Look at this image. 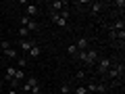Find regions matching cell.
Instances as JSON below:
<instances>
[{"label":"cell","mask_w":125,"mask_h":94,"mask_svg":"<svg viewBox=\"0 0 125 94\" xmlns=\"http://www.w3.org/2000/svg\"><path fill=\"white\" fill-rule=\"evenodd\" d=\"M88 38H79V40L75 42V46H77V50H79V52H83V50H88Z\"/></svg>","instance_id":"obj_8"},{"label":"cell","mask_w":125,"mask_h":94,"mask_svg":"<svg viewBox=\"0 0 125 94\" xmlns=\"http://www.w3.org/2000/svg\"><path fill=\"white\" fill-rule=\"evenodd\" d=\"M85 90H88V92H104V84H96V82H90L88 86H85Z\"/></svg>","instance_id":"obj_5"},{"label":"cell","mask_w":125,"mask_h":94,"mask_svg":"<svg viewBox=\"0 0 125 94\" xmlns=\"http://www.w3.org/2000/svg\"><path fill=\"white\" fill-rule=\"evenodd\" d=\"M75 59H79V61L85 63V65H94V63H98V52H96L94 48H90V50H83V52H77Z\"/></svg>","instance_id":"obj_1"},{"label":"cell","mask_w":125,"mask_h":94,"mask_svg":"<svg viewBox=\"0 0 125 94\" xmlns=\"http://www.w3.org/2000/svg\"><path fill=\"white\" fill-rule=\"evenodd\" d=\"M0 48L6 50V48H10V46H9V42H6V40H2V42H0Z\"/></svg>","instance_id":"obj_21"},{"label":"cell","mask_w":125,"mask_h":94,"mask_svg":"<svg viewBox=\"0 0 125 94\" xmlns=\"http://www.w3.org/2000/svg\"><path fill=\"white\" fill-rule=\"evenodd\" d=\"M9 94H19V92H17V90H13V88H10V90H9Z\"/></svg>","instance_id":"obj_22"},{"label":"cell","mask_w":125,"mask_h":94,"mask_svg":"<svg viewBox=\"0 0 125 94\" xmlns=\"http://www.w3.org/2000/svg\"><path fill=\"white\" fill-rule=\"evenodd\" d=\"M58 92H61V94H71V88H69V84H62Z\"/></svg>","instance_id":"obj_18"},{"label":"cell","mask_w":125,"mask_h":94,"mask_svg":"<svg viewBox=\"0 0 125 94\" xmlns=\"http://www.w3.org/2000/svg\"><path fill=\"white\" fill-rule=\"evenodd\" d=\"M92 9H90V15H92V17H96V15H100V11H102V4H100V2H92Z\"/></svg>","instance_id":"obj_9"},{"label":"cell","mask_w":125,"mask_h":94,"mask_svg":"<svg viewBox=\"0 0 125 94\" xmlns=\"http://www.w3.org/2000/svg\"><path fill=\"white\" fill-rule=\"evenodd\" d=\"M75 80H79V82H83V80H85V71H83V69H79V71L75 73Z\"/></svg>","instance_id":"obj_19"},{"label":"cell","mask_w":125,"mask_h":94,"mask_svg":"<svg viewBox=\"0 0 125 94\" xmlns=\"http://www.w3.org/2000/svg\"><path fill=\"white\" fill-rule=\"evenodd\" d=\"M75 94H88L85 86H77V88H75Z\"/></svg>","instance_id":"obj_20"},{"label":"cell","mask_w":125,"mask_h":94,"mask_svg":"<svg viewBox=\"0 0 125 94\" xmlns=\"http://www.w3.org/2000/svg\"><path fill=\"white\" fill-rule=\"evenodd\" d=\"M108 77H115V80H119V77H123V63H117L115 67H111L106 71Z\"/></svg>","instance_id":"obj_2"},{"label":"cell","mask_w":125,"mask_h":94,"mask_svg":"<svg viewBox=\"0 0 125 94\" xmlns=\"http://www.w3.org/2000/svg\"><path fill=\"white\" fill-rule=\"evenodd\" d=\"M25 29H29V31H38V29H40V23L33 21V19H29V23L25 25Z\"/></svg>","instance_id":"obj_12"},{"label":"cell","mask_w":125,"mask_h":94,"mask_svg":"<svg viewBox=\"0 0 125 94\" xmlns=\"http://www.w3.org/2000/svg\"><path fill=\"white\" fill-rule=\"evenodd\" d=\"M108 69H111V59H100L98 61V73L100 75H106Z\"/></svg>","instance_id":"obj_3"},{"label":"cell","mask_w":125,"mask_h":94,"mask_svg":"<svg viewBox=\"0 0 125 94\" xmlns=\"http://www.w3.org/2000/svg\"><path fill=\"white\" fill-rule=\"evenodd\" d=\"M25 11H27V17H29V19H31V17H36V15L40 13V9H38V6H33V4H27Z\"/></svg>","instance_id":"obj_11"},{"label":"cell","mask_w":125,"mask_h":94,"mask_svg":"<svg viewBox=\"0 0 125 94\" xmlns=\"http://www.w3.org/2000/svg\"><path fill=\"white\" fill-rule=\"evenodd\" d=\"M4 57L6 59H17V50H15V48H6L4 50Z\"/></svg>","instance_id":"obj_14"},{"label":"cell","mask_w":125,"mask_h":94,"mask_svg":"<svg viewBox=\"0 0 125 94\" xmlns=\"http://www.w3.org/2000/svg\"><path fill=\"white\" fill-rule=\"evenodd\" d=\"M0 90H2V77H0Z\"/></svg>","instance_id":"obj_23"},{"label":"cell","mask_w":125,"mask_h":94,"mask_svg":"<svg viewBox=\"0 0 125 94\" xmlns=\"http://www.w3.org/2000/svg\"><path fill=\"white\" fill-rule=\"evenodd\" d=\"M52 11H50V13H58V11H62L65 9V6H69V2H65V0H56V2H52Z\"/></svg>","instance_id":"obj_6"},{"label":"cell","mask_w":125,"mask_h":94,"mask_svg":"<svg viewBox=\"0 0 125 94\" xmlns=\"http://www.w3.org/2000/svg\"><path fill=\"white\" fill-rule=\"evenodd\" d=\"M27 67V59L25 57H19V61H17V69H25Z\"/></svg>","instance_id":"obj_15"},{"label":"cell","mask_w":125,"mask_h":94,"mask_svg":"<svg viewBox=\"0 0 125 94\" xmlns=\"http://www.w3.org/2000/svg\"><path fill=\"white\" fill-rule=\"evenodd\" d=\"M29 34H31L29 29H25V27H19V36H21V38H25V40H27V38H29Z\"/></svg>","instance_id":"obj_17"},{"label":"cell","mask_w":125,"mask_h":94,"mask_svg":"<svg viewBox=\"0 0 125 94\" xmlns=\"http://www.w3.org/2000/svg\"><path fill=\"white\" fill-rule=\"evenodd\" d=\"M19 44H21V50H23V52H29V50L36 46V42H33V40H21Z\"/></svg>","instance_id":"obj_7"},{"label":"cell","mask_w":125,"mask_h":94,"mask_svg":"<svg viewBox=\"0 0 125 94\" xmlns=\"http://www.w3.org/2000/svg\"><path fill=\"white\" fill-rule=\"evenodd\" d=\"M15 71H17V67H6L4 69V82H10L15 77Z\"/></svg>","instance_id":"obj_10"},{"label":"cell","mask_w":125,"mask_h":94,"mask_svg":"<svg viewBox=\"0 0 125 94\" xmlns=\"http://www.w3.org/2000/svg\"><path fill=\"white\" fill-rule=\"evenodd\" d=\"M27 54H29L31 59H38V57H40V54H42V48H40V46H33V48H31V50H29V52H27Z\"/></svg>","instance_id":"obj_13"},{"label":"cell","mask_w":125,"mask_h":94,"mask_svg":"<svg viewBox=\"0 0 125 94\" xmlns=\"http://www.w3.org/2000/svg\"><path fill=\"white\" fill-rule=\"evenodd\" d=\"M50 17H52V23H54V25H58V27H67V19L61 17L58 13H50Z\"/></svg>","instance_id":"obj_4"},{"label":"cell","mask_w":125,"mask_h":94,"mask_svg":"<svg viewBox=\"0 0 125 94\" xmlns=\"http://www.w3.org/2000/svg\"><path fill=\"white\" fill-rule=\"evenodd\" d=\"M67 52L71 54V57H77V52H79V50H77V46H75V44H69V48H67Z\"/></svg>","instance_id":"obj_16"}]
</instances>
